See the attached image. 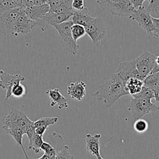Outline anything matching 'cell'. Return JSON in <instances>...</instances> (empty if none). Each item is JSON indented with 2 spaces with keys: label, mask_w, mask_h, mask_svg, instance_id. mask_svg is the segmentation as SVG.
<instances>
[{
  "label": "cell",
  "mask_w": 159,
  "mask_h": 159,
  "mask_svg": "<svg viewBox=\"0 0 159 159\" xmlns=\"http://www.w3.org/2000/svg\"><path fill=\"white\" fill-rule=\"evenodd\" d=\"M127 94L123 81L114 75L101 84L93 96L98 99L102 100L107 107H110L120 98Z\"/></svg>",
  "instance_id": "cell-1"
},
{
  "label": "cell",
  "mask_w": 159,
  "mask_h": 159,
  "mask_svg": "<svg viewBox=\"0 0 159 159\" xmlns=\"http://www.w3.org/2000/svg\"><path fill=\"white\" fill-rule=\"evenodd\" d=\"M128 111L135 119H141L145 114L159 111L158 107L152 100L140 96L132 97L129 101Z\"/></svg>",
  "instance_id": "cell-2"
},
{
  "label": "cell",
  "mask_w": 159,
  "mask_h": 159,
  "mask_svg": "<svg viewBox=\"0 0 159 159\" xmlns=\"http://www.w3.org/2000/svg\"><path fill=\"white\" fill-rule=\"evenodd\" d=\"M95 1L102 9L115 16L129 17L134 10L129 0H95Z\"/></svg>",
  "instance_id": "cell-3"
},
{
  "label": "cell",
  "mask_w": 159,
  "mask_h": 159,
  "mask_svg": "<svg viewBox=\"0 0 159 159\" xmlns=\"http://www.w3.org/2000/svg\"><path fill=\"white\" fill-rule=\"evenodd\" d=\"M73 25L72 20H69L63 23L54 25L52 27L57 31L63 48L71 54L76 55L78 52L79 45L72 37L71 28Z\"/></svg>",
  "instance_id": "cell-4"
},
{
  "label": "cell",
  "mask_w": 159,
  "mask_h": 159,
  "mask_svg": "<svg viewBox=\"0 0 159 159\" xmlns=\"http://www.w3.org/2000/svg\"><path fill=\"white\" fill-rule=\"evenodd\" d=\"M84 28L86 34L91 39L93 44H98L107 37L106 24L100 17H94Z\"/></svg>",
  "instance_id": "cell-5"
},
{
  "label": "cell",
  "mask_w": 159,
  "mask_h": 159,
  "mask_svg": "<svg viewBox=\"0 0 159 159\" xmlns=\"http://www.w3.org/2000/svg\"><path fill=\"white\" fill-rule=\"evenodd\" d=\"M114 75L120 78L123 81L124 84L129 79L132 78H135L142 81L145 79L138 71L135 66L134 60L120 62Z\"/></svg>",
  "instance_id": "cell-6"
},
{
  "label": "cell",
  "mask_w": 159,
  "mask_h": 159,
  "mask_svg": "<svg viewBox=\"0 0 159 159\" xmlns=\"http://www.w3.org/2000/svg\"><path fill=\"white\" fill-rule=\"evenodd\" d=\"M23 9L18 15L11 30V33L15 36L28 34L35 26V21L32 20L24 12Z\"/></svg>",
  "instance_id": "cell-7"
},
{
  "label": "cell",
  "mask_w": 159,
  "mask_h": 159,
  "mask_svg": "<svg viewBox=\"0 0 159 159\" xmlns=\"http://www.w3.org/2000/svg\"><path fill=\"white\" fill-rule=\"evenodd\" d=\"M156 56L148 51H144L134 60L135 66L140 74L145 78L149 75L155 64Z\"/></svg>",
  "instance_id": "cell-8"
},
{
  "label": "cell",
  "mask_w": 159,
  "mask_h": 159,
  "mask_svg": "<svg viewBox=\"0 0 159 159\" xmlns=\"http://www.w3.org/2000/svg\"><path fill=\"white\" fill-rule=\"evenodd\" d=\"M129 19L135 20L148 34L152 35H154L155 28L152 22V16L145 7L134 9L129 16Z\"/></svg>",
  "instance_id": "cell-9"
},
{
  "label": "cell",
  "mask_w": 159,
  "mask_h": 159,
  "mask_svg": "<svg viewBox=\"0 0 159 159\" xmlns=\"http://www.w3.org/2000/svg\"><path fill=\"white\" fill-rule=\"evenodd\" d=\"M25 76L20 74L10 75L7 72L0 70V88L6 89V100L11 98V90L14 86L24 81Z\"/></svg>",
  "instance_id": "cell-10"
},
{
  "label": "cell",
  "mask_w": 159,
  "mask_h": 159,
  "mask_svg": "<svg viewBox=\"0 0 159 159\" xmlns=\"http://www.w3.org/2000/svg\"><path fill=\"white\" fill-rule=\"evenodd\" d=\"M34 121L31 120L24 112L20 109L12 107L9 114L5 118V124H14L25 130V127Z\"/></svg>",
  "instance_id": "cell-11"
},
{
  "label": "cell",
  "mask_w": 159,
  "mask_h": 159,
  "mask_svg": "<svg viewBox=\"0 0 159 159\" xmlns=\"http://www.w3.org/2000/svg\"><path fill=\"white\" fill-rule=\"evenodd\" d=\"M24 7L7 9L0 6V25L9 29L11 30L14 21Z\"/></svg>",
  "instance_id": "cell-12"
},
{
  "label": "cell",
  "mask_w": 159,
  "mask_h": 159,
  "mask_svg": "<svg viewBox=\"0 0 159 159\" xmlns=\"http://www.w3.org/2000/svg\"><path fill=\"white\" fill-rule=\"evenodd\" d=\"M2 127L6 131V132L12 136L14 140L19 145L22 151L24 154L25 159H29V157L24 148L22 142L23 135L25 134V130L14 124L5 123H4V124L2 125Z\"/></svg>",
  "instance_id": "cell-13"
},
{
  "label": "cell",
  "mask_w": 159,
  "mask_h": 159,
  "mask_svg": "<svg viewBox=\"0 0 159 159\" xmlns=\"http://www.w3.org/2000/svg\"><path fill=\"white\" fill-rule=\"evenodd\" d=\"M66 92L72 99L81 101L86 94V84L83 81L71 82L67 86Z\"/></svg>",
  "instance_id": "cell-14"
},
{
  "label": "cell",
  "mask_w": 159,
  "mask_h": 159,
  "mask_svg": "<svg viewBox=\"0 0 159 159\" xmlns=\"http://www.w3.org/2000/svg\"><path fill=\"white\" fill-rule=\"evenodd\" d=\"M45 93L51 100V107L57 106L59 109L67 108L68 107L69 103L68 99L61 93L58 88L48 89L45 91Z\"/></svg>",
  "instance_id": "cell-15"
},
{
  "label": "cell",
  "mask_w": 159,
  "mask_h": 159,
  "mask_svg": "<svg viewBox=\"0 0 159 159\" xmlns=\"http://www.w3.org/2000/svg\"><path fill=\"white\" fill-rule=\"evenodd\" d=\"M24 12L34 21L42 20L45 14L50 11V6L46 3L40 6L24 7Z\"/></svg>",
  "instance_id": "cell-16"
},
{
  "label": "cell",
  "mask_w": 159,
  "mask_h": 159,
  "mask_svg": "<svg viewBox=\"0 0 159 159\" xmlns=\"http://www.w3.org/2000/svg\"><path fill=\"white\" fill-rule=\"evenodd\" d=\"M101 137L100 134L91 135L86 134L85 136V145L86 150L92 155L98 157L100 155L99 139Z\"/></svg>",
  "instance_id": "cell-17"
},
{
  "label": "cell",
  "mask_w": 159,
  "mask_h": 159,
  "mask_svg": "<svg viewBox=\"0 0 159 159\" xmlns=\"http://www.w3.org/2000/svg\"><path fill=\"white\" fill-rule=\"evenodd\" d=\"M88 12V8L86 7L81 11L75 10L71 20L74 24H78L86 27L94 19V17L90 16Z\"/></svg>",
  "instance_id": "cell-18"
},
{
  "label": "cell",
  "mask_w": 159,
  "mask_h": 159,
  "mask_svg": "<svg viewBox=\"0 0 159 159\" xmlns=\"http://www.w3.org/2000/svg\"><path fill=\"white\" fill-rule=\"evenodd\" d=\"M124 89L125 91L132 97L139 94L143 87V81L132 78L129 79L124 84Z\"/></svg>",
  "instance_id": "cell-19"
},
{
  "label": "cell",
  "mask_w": 159,
  "mask_h": 159,
  "mask_svg": "<svg viewBox=\"0 0 159 159\" xmlns=\"http://www.w3.org/2000/svg\"><path fill=\"white\" fill-rule=\"evenodd\" d=\"M71 17V16L70 15L49 11L43 17L42 20L53 26L69 20Z\"/></svg>",
  "instance_id": "cell-20"
},
{
  "label": "cell",
  "mask_w": 159,
  "mask_h": 159,
  "mask_svg": "<svg viewBox=\"0 0 159 159\" xmlns=\"http://www.w3.org/2000/svg\"><path fill=\"white\" fill-rule=\"evenodd\" d=\"M143 86L153 91L159 88V72L148 75L143 80Z\"/></svg>",
  "instance_id": "cell-21"
},
{
  "label": "cell",
  "mask_w": 159,
  "mask_h": 159,
  "mask_svg": "<svg viewBox=\"0 0 159 159\" xmlns=\"http://www.w3.org/2000/svg\"><path fill=\"white\" fill-rule=\"evenodd\" d=\"M58 120V117H44L39 119L37 120L34 122L35 127H38L40 126L45 127L48 128V126L56 124Z\"/></svg>",
  "instance_id": "cell-22"
},
{
  "label": "cell",
  "mask_w": 159,
  "mask_h": 159,
  "mask_svg": "<svg viewBox=\"0 0 159 159\" xmlns=\"http://www.w3.org/2000/svg\"><path fill=\"white\" fill-rule=\"evenodd\" d=\"M71 32L72 35V37L75 42H77V40L83 37L86 34L85 28L84 27L78 25V24H74L71 26Z\"/></svg>",
  "instance_id": "cell-23"
},
{
  "label": "cell",
  "mask_w": 159,
  "mask_h": 159,
  "mask_svg": "<svg viewBox=\"0 0 159 159\" xmlns=\"http://www.w3.org/2000/svg\"><path fill=\"white\" fill-rule=\"evenodd\" d=\"M145 9L152 17L159 18V0H150L149 5Z\"/></svg>",
  "instance_id": "cell-24"
},
{
  "label": "cell",
  "mask_w": 159,
  "mask_h": 159,
  "mask_svg": "<svg viewBox=\"0 0 159 159\" xmlns=\"http://www.w3.org/2000/svg\"><path fill=\"white\" fill-rule=\"evenodd\" d=\"M42 137L43 135H40L36 134L32 142L28 145L29 149L32 150L35 153H38L41 150L40 147L43 142Z\"/></svg>",
  "instance_id": "cell-25"
},
{
  "label": "cell",
  "mask_w": 159,
  "mask_h": 159,
  "mask_svg": "<svg viewBox=\"0 0 159 159\" xmlns=\"http://www.w3.org/2000/svg\"><path fill=\"white\" fill-rule=\"evenodd\" d=\"M26 93L25 87L21 83L14 86L11 90V97L19 99L23 98Z\"/></svg>",
  "instance_id": "cell-26"
},
{
  "label": "cell",
  "mask_w": 159,
  "mask_h": 159,
  "mask_svg": "<svg viewBox=\"0 0 159 159\" xmlns=\"http://www.w3.org/2000/svg\"><path fill=\"white\" fill-rule=\"evenodd\" d=\"M55 159H74V156L70 153L69 146L63 145V147L57 152Z\"/></svg>",
  "instance_id": "cell-27"
},
{
  "label": "cell",
  "mask_w": 159,
  "mask_h": 159,
  "mask_svg": "<svg viewBox=\"0 0 159 159\" xmlns=\"http://www.w3.org/2000/svg\"><path fill=\"white\" fill-rule=\"evenodd\" d=\"M148 122L142 118L135 120L134 124V129L135 131L138 133H143L146 132L148 129Z\"/></svg>",
  "instance_id": "cell-28"
},
{
  "label": "cell",
  "mask_w": 159,
  "mask_h": 159,
  "mask_svg": "<svg viewBox=\"0 0 159 159\" xmlns=\"http://www.w3.org/2000/svg\"><path fill=\"white\" fill-rule=\"evenodd\" d=\"M135 96H140V97L150 99L152 100V99H154V97H155L154 91L143 86L142 88L141 91L134 97H135Z\"/></svg>",
  "instance_id": "cell-29"
},
{
  "label": "cell",
  "mask_w": 159,
  "mask_h": 159,
  "mask_svg": "<svg viewBox=\"0 0 159 159\" xmlns=\"http://www.w3.org/2000/svg\"><path fill=\"white\" fill-rule=\"evenodd\" d=\"M72 0H52L47 4L50 6V9L57 7L65 5H71Z\"/></svg>",
  "instance_id": "cell-30"
},
{
  "label": "cell",
  "mask_w": 159,
  "mask_h": 159,
  "mask_svg": "<svg viewBox=\"0 0 159 159\" xmlns=\"http://www.w3.org/2000/svg\"><path fill=\"white\" fill-rule=\"evenodd\" d=\"M46 0H22V4L24 7H29L35 6H40L46 4Z\"/></svg>",
  "instance_id": "cell-31"
},
{
  "label": "cell",
  "mask_w": 159,
  "mask_h": 159,
  "mask_svg": "<svg viewBox=\"0 0 159 159\" xmlns=\"http://www.w3.org/2000/svg\"><path fill=\"white\" fill-rule=\"evenodd\" d=\"M71 6L75 11H81L85 7L84 0H72Z\"/></svg>",
  "instance_id": "cell-32"
},
{
  "label": "cell",
  "mask_w": 159,
  "mask_h": 159,
  "mask_svg": "<svg viewBox=\"0 0 159 159\" xmlns=\"http://www.w3.org/2000/svg\"><path fill=\"white\" fill-rule=\"evenodd\" d=\"M152 20L155 28V33L153 36L157 38L159 37V18L152 17Z\"/></svg>",
  "instance_id": "cell-33"
},
{
  "label": "cell",
  "mask_w": 159,
  "mask_h": 159,
  "mask_svg": "<svg viewBox=\"0 0 159 159\" xmlns=\"http://www.w3.org/2000/svg\"><path fill=\"white\" fill-rule=\"evenodd\" d=\"M145 1L146 0H129L134 9H138L140 7H143V4Z\"/></svg>",
  "instance_id": "cell-34"
},
{
  "label": "cell",
  "mask_w": 159,
  "mask_h": 159,
  "mask_svg": "<svg viewBox=\"0 0 159 159\" xmlns=\"http://www.w3.org/2000/svg\"><path fill=\"white\" fill-rule=\"evenodd\" d=\"M53 147L52 145H51L50 143L46 142H43L40 147V150L43 151L44 152H47V150H48L50 148H52Z\"/></svg>",
  "instance_id": "cell-35"
},
{
  "label": "cell",
  "mask_w": 159,
  "mask_h": 159,
  "mask_svg": "<svg viewBox=\"0 0 159 159\" xmlns=\"http://www.w3.org/2000/svg\"><path fill=\"white\" fill-rule=\"evenodd\" d=\"M154 95H155V97H154V99L155 100V102H156V105L159 108V88L155 90L154 91Z\"/></svg>",
  "instance_id": "cell-36"
},
{
  "label": "cell",
  "mask_w": 159,
  "mask_h": 159,
  "mask_svg": "<svg viewBox=\"0 0 159 159\" xmlns=\"http://www.w3.org/2000/svg\"><path fill=\"white\" fill-rule=\"evenodd\" d=\"M12 1H14L19 7H23V6L22 4V0H12Z\"/></svg>",
  "instance_id": "cell-37"
},
{
  "label": "cell",
  "mask_w": 159,
  "mask_h": 159,
  "mask_svg": "<svg viewBox=\"0 0 159 159\" xmlns=\"http://www.w3.org/2000/svg\"><path fill=\"white\" fill-rule=\"evenodd\" d=\"M96 158H97V159H104V158L101 156V155H98V157H96Z\"/></svg>",
  "instance_id": "cell-38"
},
{
  "label": "cell",
  "mask_w": 159,
  "mask_h": 159,
  "mask_svg": "<svg viewBox=\"0 0 159 159\" xmlns=\"http://www.w3.org/2000/svg\"><path fill=\"white\" fill-rule=\"evenodd\" d=\"M50 1H52V0H46V1H47V3H48V2H50Z\"/></svg>",
  "instance_id": "cell-39"
},
{
  "label": "cell",
  "mask_w": 159,
  "mask_h": 159,
  "mask_svg": "<svg viewBox=\"0 0 159 159\" xmlns=\"http://www.w3.org/2000/svg\"><path fill=\"white\" fill-rule=\"evenodd\" d=\"M36 159H41L40 158H36Z\"/></svg>",
  "instance_id": "cell-40"
},
{
  "label": "cell",
  "mask_w": 159,
  "mask_h": 159,
  "mask_svg": "<svg viewBox=\"0 0 159 159\" xmlns=\"http://www.w3.org/2000/svg\"><path fill=\"white\" fill-rule=\"evenodd\" d=\"M2 1H3V0H0V2H1Z\"/></svg>",
  "instance_id": "cell-41"
}]
</instances>
